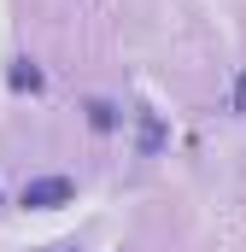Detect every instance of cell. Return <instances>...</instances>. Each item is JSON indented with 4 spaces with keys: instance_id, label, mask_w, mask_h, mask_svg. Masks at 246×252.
<instances>
[{
    "instance_id": "1",
    "label": "cell",
    "mask_w": 246,
    "mask_h": 252,
    "mask_svg": "<svg viewBox=\"0 0 246 252\" xmlns=\"http://www.w3.org/2000/svg\"><path fill=\"white\" fill-rule=\"evenodd\" d=\"M64 199H76V182L70 176H35V182H24V205H35V211L64 205Z\"/></svg>"
},
{
    "instance_id": "2",
    "label": "cell",
    "mask_w": 246,
    "mask_h": 252,
    "mask_svg": "<svg viewBox=\"0 0 246 252\" xmlns=\"http://www.w3.org/2000/svg\"><path fill=\"white\" fill-rule=\"evenodd\" d=\"M88 124H94V129H118L123 118H118V106H112V100H88Z\"/></svg>"
},
{
    "instance_id": "3",
    "label": "cell",
    "mask_w": 246,
    "mask_h": 252,
    "mask_svg": "<svg viewBox=\"0 0 246 252\" xmlns=\"http://www.w3.org/2000/svg\"><path fill=\"white\" fill-rule=\"evenodd\" d=\"M164 147V124L158 118H141V153H158Z\"/></svg>"
},
{
    "instance_id": "4",
    "label": "cell",
    "mask_w": 246,
    "mask_h": 252,
    "mask_svg": "<svg viewBox=\"0 0 246 252\" xmlns=\"http://www.w3.org/2000/svg\"><path fill=\"white\" fill-rule=\"evenodd\" d=\"M12 88H41V70L30 59H18V70H12Z\"/></svg>"
},
{
    "instance_id": "5",
    "label": "cell",
    "mask_w": 246,
    "mask_h": 252,
    "mask_svg": "<svg viewBox=\"0 0 246 252\" xmlns=\"http://www.w3.org/2000/svg\"><path fill=\"white\" fill-rule=\"evenodd\" d=\"M235 112H246V76L235 82Z\"/></svg>"
},
{
    "instance_id": "6",
    "label": "cell",
    "mask_w": 246,
    "mask_h": 252,
    "mask_svg": "<svg viewBox=\"0 0 246 252\" xmlns=\"http://www.w3.org/2000/svg\"><path fill=\"white\" fill-rule=\"evenodd\" d=\"M64 252H70V247H64Z\"/></svg>"
}]
</instances>
